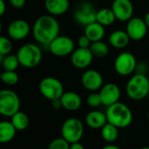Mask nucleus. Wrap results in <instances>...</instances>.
<instances>
[{
  "instance_id": "4c0bfd02",
  "label": "nucleus",
  "mask_w": 149,
  "mask_h": 149,
  "mask_svg": "<svg viewBox=\"0 0 149 149\" xmlns=\"http://www.w3.org/2000/svg\"><path fill=\"white\" fill-rule=\"evenodd\" d=\"M101 149H120L118 146L116 145H113V144H108V145H106L105 147H103Z\"/></svg>"
},
{
  "instance_id": "bb28decb",
  "label": "nucleus",
  "mask_w": 149,
  "mask_h": 149,
  "mask_svg": "<svg viewBox=\"0 0 149 149\" xmlns=\"http://www.w3.org/2000/svg\"><path fill=\"white\" fill-rule=\"evenodd\" d=\"M2 66L4 71H16L20 65L17 54H8L6 56H0Z\"/></svg>"
},
{
  "instance_id": "2f4dec72",
  "label": "nucleus",
  "mask_w": 149,
  "mask_h": 149,
  "mask_svg": "<svg viewBox=\"0 0 149 149\" xmlns=\"http://www.w3.org/2000/svg\"><path fill=\"white\" fill-rule=\"evenodd\" d=\"M91 44H92V41L85 34L80 36L78 39V45H79V47L80 48H90Z\"/></svg>"
},
{
  "instance_id": "f03ea898",
  "label": "nucleus",
  "mask_w": 149,
  "mask_h": 149,
  "mask_svg": "<svg viewBox=\"0 0 149 149\" xmlns=\"http://www.w3.org/2000/svg\"><path fill=\"white\" fill-rule=\"evenodd\" d=\"M107 122L120 128H125L133 122V113L124 103L117 102L107 107L106 111Z\"/></svg>"
},
{
  "instance_id": "cd10ccee",
  "label": "nucleus",
  "mask_w": 149,
  "mask_h": 149,
  "mask_svg": "<svg viewBox=\"0 0 149 149\" xmlns=\"http://www.w3.org/2000/svg\"><path fill=\"white\" fill-rule=\"evenodd\" d=\"M1 79L7 86H15L19 78L16 71H3L1 74Z\"/></svg>"
},
{
  "instance_id": "c85d7f7f",
  "label": "nucleus",
  "mask_w": 149,
  "mask_h": 149,
  "mask_svg": "<svg viewBox=\"0 0 149 149\" xmlns=\"http://www.w3.org/2000/svg\"><path fill=\"white\" fill-rule=\"evenodd\" d=\"M12 49V44L7 37H0V56H6L10 54Z\"/></svg>"
},
{
  "instance_id": "aec40b11",
  "label": "nucleus",
  "mask_w": 149,
  "mask_h": 149,
  "mask_svg": "<svg viewBox=\"0 0 149 149\" xmlns=\"http://www.w3.org/2000/svg\"><path fill=\"white\" fill-rule=\"evenodd\" d=\"M131 38L126 31L117 30L110 33L108 38L109 44L116 49H123L127 47Z\"/></svg>"
},
{
  "instance_id": "4be33fe9",
  "label": "nucleus",
  "mask_w": 149,
  "mask_h": 149,
  "mask_svg": "<svg viewBox=\"0 0 149 149\" xmlns=\"http://www.w3.org/2000/svg\"><path fill=\"white\" fill-rule=\"evenodd\" d=\"M17 129L11 121L3 120L0 123V142L8 143L11 141L17 133Z\"/></svg>"
},
{
  "instance_id": "f3484780",
  "label": "nucleus",
  "mask_w": 149,
  "mask_h": 149,
  "mask_svg": "<svg viewBox=\"0 0 149 149\" xmlns=\"http://www.w3.org/2000/svg\"><path fill=\"white\" fill-rule=\"evenodd\" d=\"M63 108L67 111L73 112L80 108L82 105V99L79 93L75 92H65L60 98Z\"/></svg>"
},
{
  "instance_id": "423d86ee",
  "label": "nucleus",
  "mask_w": 149,
  "mask_h": 149,
  "mask_svg": "<svg viewBox=\"0 0 149 149\" xmlns=\"http://www.w3.org/2000/svg\"><path fill=\"white\" fill-rule=\"evenodd\" d=\"M84 135L83 122L78 118L67 119L61 127V137L70 144L79 142Z\"/></svg>"
},
{
  "instance_id": "58836bf2",
  "label": "nucleus",
  "mask_w": 149,
  "mask_h": 149,
  "mask_svg": "<svg viewBox=\"0 0 149 149\" xmlns=\"http://www.w3.org/2000/svg\"><path fill=\"white\" fill-rule=\"evenodd\" d=\"M144 21H145V23H146V24H147V26H148V28L149 29V12H148L146 15H145V17H144Z\"/></svg>"
},
{
  "instance_id": "7ed1b4c3",
  "label": "nucleus",
  "mask_w": 149,
  "mask_h": 149,
  "mask_svg": "<svg viewBox=\"0 0 149 149\" xmlns=\"http://www.w3.org/2000/svg\"><path fill=\"white\" fill-rule=\"evenodd\" d=\"M126 92L133 100H141L148 98L149 93V79L147 75L135 73L127 83Z\"/></svg>"
},
{
  "instance_id": "dca6fc26",
  "label": "nucleus",
  "mask_w": 149,
  "mask_h": 149,
  "mask_svg": "<svg viewBox=\"0 0 149 149\" xmlns=\"http://www.w3.org/2000/svg\"><path fill=\"white\" fill-rule=\"evenodd\" d=\"M30 31L31 26L28 22L24 19H16L12 21L7 28L9 37L14 40H22L25 38Z\"/></svg>"
},
{
  "instance_id": "2eb2a0df",
  "label": "nucleus",
  "mask_w": 149,
  "mask_h": 149,
  "mask_svg": "<svg viewBox=\"0 0 149 149\" xmlns=\"http://www.w3.org/2000/svg\"><path fill=\"white\" fill-rule=\"evenodd\" d=\"M93 58L90 48L79 47L71 54V62L74 67L78 69H85L91 65Z\"/></svg>"
},
{
  "instance_id": "ea45409f",
  "label": "nucleus",
  "mask_w": 149,
  "mask_h": 149,
  "mask_svg": "<svg viewBox=\"0 0 149 149\" xmlns=\"http://www.w3.org/2000/svg\"><path fill=\"white\" fill-rule=\"evenodd\" d=\"M139 149H149V147H143V148H141Z\"/></svg>"
},
{
  "instance_id": "79ce46f5",
  "label": "nucleus",
  "mask_w": 149,
  "mask_h": 149,
  "mask_svg": "<svg viewBox=\"0 0 149 149\" xmlns=\"http://www.w3.org/2000/svg\"><path fill=\"white\" fill-rule=\"evenodd\" d=\"M148 100H149V93H148Z\"/></svg>"
},
{
  "instance_id": "1a4fd4ad",
  "label": "nucleus",
  "mask_w": 149,
  "mask_h": 149,
  "mask_svg": "<svg viewBox=\"0 0 149 149\" xmlns=\"http://www.w3.org/2000/svg\"><path fill=\"white\" fill-rule=\"evenodd\" d=\"M97 11L98 10H96L94 5L92 3L85 1L79 3L76 8L73 17L78 24L83 26H86L93 22H96Z\"/></svg>"
},
{
  "instance_id": "7c9ffc66",
  "label": "nucleus",
  "mask_w": 149,
  "mask_h": 149,
  "mask_svg": "<svg viewBox=\"0 0 149 149\" xmlns=\"http://www.w3.org/2000/svg\"><path fill=\"white\" fill-rule=\"evenodd\" d=\"M86 103L91 107H98L102 105V100L100 93L93 92L92 93H90L86 98Z\"/></svg>"
},
{
  "instance_id": "4468645a",
  "label": "nucleus",
  "mask_w": 149,
  "mask_h": 149,
  "mask_svg": "<svg viewBox=\"0 0 149 149\" xmlns=\"http://www.w3.org/2000/svg\"><path fill=\"white\" fill-rule=\"evenodd\" d=\"M81 84L86 90L96 92L103 86V77L96 70H86L81 76Z\"/></svg>"
},
{
  "instance_id": "5701e85b",
  "label": "nucleus",
  "mask_w": 149,
  "mask_h": 149,
  "mask_svg": "<svg viewBox=\"0 0 149 149\" xmlns=\"http://www.w3.org/2000/svg\"><path fill=\"white\" fill-rule=\"evenodd\" d=\"M115 20L117 19L112 9L103 8L97 11L96 21L102 24L103 26H109L113 24L115 22Z\"/></svg>"
},
{
  "instance_id": "6ab92c4d",
  "label": "nucleus",
  "mask_w": 149,
  "mask_h": 149,
  "mask_svg": "<svg viewBox=\"0 0 149 149\" xmlns=\"http://www.w3.org/2000/svg\"><path fill=\"white\" fill-rule=\"evenodd\" d=\"M85 121L86 124L93 129H101L107 123V119L106 113L93 110L86 115Z\"/></svg>"
},
{
  "instance_id": "9d476101",
  "label": "nucleus",
  "mask_w": 149,
  "mask_h": 149,
  "mask_svg": "<svg viewBox=\"0 0 149 149\" xmlns=\"http://www.w3.org/2000/svg\"><path fill=\"white\" fill-rule=\"evenodd\" d=\"M49 51L56 57H65L73 52L75 45L73 40L67 36H58L49 45Z\"/></svg>"
},
{
  "instance_id": "a19ab883",
  "label": "nucleus",
  "mask_w": 149,
  "mask_h": 149,
  "mask_svg": "<svg viewBox=\"0 0 149 149\" xmlns=\"http://www.w3.org/2000/svg\"><path fill=\"white\" fill-rule=\"evenodd\" d=\"M148 120H149V110H148Z\"/></svg>"
},
{
  "instance_id": "6e6552de",
  "label": "nucleus",
  "mask_w": 149,
  "mask_h": 149,
  "mask_svg": "<svg viewBox=\"0 0 149 149\" xmlns=\"http://www.w3.org/2000/svg\"><path fill=\"white\" fill-rule=\"evenodd\" d=\"M137 60L134 54L128 52L120 53L114 61V70L120 76H128L135 72Z\"/></svg>"
},
{
  "instance_id": "ddd939ff",
  "label": "nucleus",
  "mask_w": 149,
  "mask_h": 149,
  "mask_svg": "<svg viewBox=\"0 0 149 149\" xmlns=\"http://www.w3.org/2000/svg\"><path fill=\"white\" fill-rule=\"evenodd\" d=\"M99 93L101 97L102 105L106 107H109L119 102L121 95L120 87L114 83H107L103 85Z\"/></svg>"
},
{
  "instance_id": "f8f14e48",
  "label": "nucleus",
  "mask_w": 149,
  "mask_h": 149,
  "mask_svg": "<svg viewBox=\"0 0 149 149\" xmlns=\"http://www.w3.org/2000/svg\"><path fill=\"white\" fill-rule=\"evenodd\" d=\"M148 26L144 19L141 17H132L127 23L126 31L133 40H141L145 38L148 32Z\"/></svg>"
},
{
  "instance_id": "f257e3e1",
  "label": "nucleus",
  "mask_w": 149,
  "mask_h": 149,
  "mask_svg": "<svg viewBox=\"0 0 149 149\" xmlns=\"http://www.w3.org/2000/svg\"><path fill=\"white\" fill-rule=\"evenodd\" d=\"M59 24L56 17L52 15L39 17L31 28L34 39L40 45L48 46L59 35Z\"/></svg>"
},
{
  "instance_id": "e433bc0d",
  "label": "nucleus",
  "mask_w": 149,
  "mask_h": 149,
  "mask_svg": "<svg viewBox=\"0 0 149 149\" xmlns=\"http://www.w3.org/2000/svg\"><path fill=\"white\" fill-rule=\"evenodd\" d=\"M70 149H86V148H85V147H84L81 143H79V142H76V143H72V144H71V146H70Z\"/></svg>"
},
{
  "instance_id": "f704fd0d",
  "label": "nucleus",
  "mask_w": 149,
  "mask_h": 149,
  "mask_svg": "<svg viewBox=\"0 0 149 149\" xmlns=\"http://www.w3.org/2000/svg\"><path fill=\"white\" fill-rule=\"evenodd\" d=\"M52 108L55 109V110H58V109L62 108L63 106H62L61 100H60V99H56V100H52Z\"/></svg>"
},
{
  "instance_id": "473e14b6",
  "label": "nucleus",
  "mask_w": 149,
  "mask_h": 149,
  "mask_svg": "<svg viewBox=\"0 0 149 149\" xmlns=\"http://www.w3.org/2000/svg\"><path fill=\"white\" fill-rule=\"evenodd\" d=\"M148 65L143 63V62H141V63H138L137 62V65H136V68H135V73H138V74H144L146 75V73L148 72Z\"/></svg>"
},
{
  "instance_id": "39448f33",
  "label": "nucleus",
  "mask_w": 149,
  "mask_h": 149,
  "mask_svg": "<svg viewBox=\"0 0 149 149\" xmlns=\"http://www.w3.org/2000/svg\"><path fill=\"white\" fill-rule=\"evenodd\" d=\"M20 100L18 95L11 90L0 91V113L4 117L11 118L19 111Z\"/></svg>"
},
{
  "instance_id": "0eeeda50",
  "label": "nucleus",
  "mask_w": 149,
  "mask_h": 149,
  "mask_svg": "<svg viewBox=\"0 0 149 149\" xmlns=\"http://www.w3.org/2000/svg\"><path fill=\"white\" fill-rule=\"evenodd\" d=\"M38 88L40 93L51 101L56 99H60L65 93L63 84L54 77L44 78L40 81Z\"/></svg>"
},
{
  "instance_id": "72a5a7b5",
  "label": "nucleus",
  "mask_w": 149,
  "mask_h": 149,
  "mask_svg": "<svg viewBox=\"0 0 149 149\" xmlns=\"http://www.w3.org/2000/svg\"><path fill=\"white\" fill-rule=\"evenodd\" d=\"M26 0H10V3L12 7L16 9H21L24 6Z\"/></svg>"
},
{
  "instance_id": "37998d69",
  "label": "nucleus",
  "mask_w": 149,
  "mask_h": 149,
  "mask_svg": "<svg viewBox=\"0 0 149 149\" xmlns=\"http://www.w3.org/2000/svg\"></svg>"
},
{
  "instance_id": "412c9836",
  "label": "nucleus",
  "mask_w": 149,
  "mask_h": 149,
  "mask_svg": "<svg viewBox=\"0 0 149 149\" xmlns=\"http://www.w3.org/2000/svg\"><path fill=\"white\" fill-rule=\"evenodd\" d=\"M105 33V26H103L97 21L85 26V35L87 36L92 42L102 40Z\"/></svg>"
},
{
  "instance_id": "393cba45",
  "label": "nucleus",
  "mask_w": 149,
  "mask_h": 149,
  "mask_svg": "<svg viewBox=\"0 0 149 149\" xmlns=\"http://www.w3.org/2000/svg\"><path fill=\"white\" fill-rule=\"evenodd\" d=\"M10 121L17 131L25 130L29 127V124H30V120H29L28 115L24 113V112H20V111L16 113L10 118Z\"/></svg>"
},
{
  "instance_id": "c9c22d12",
  "label": "nucleus",
  "mask_w": 149,
  "mask_h": 149,
  "mask_svg": "<svg viewBox=\"0 0 149 149\" xmlns=\"http://www.w3.org/2000/svg\"><path fill=\"white\" fill-rule=\"evenodd\" d=\"M6 11V3L4 0H0V15L3 16Z\"/></svg>"
},
{
  "instance_id": "a211bd4d",
  "label": "nucleus",
  "mask_w": 149,
  "mask_h": 149,
  "mask_svg": "<svg viewBox=\"0 0 149 149\" xmlns=\"http://www.w3.org/2000/svg\"><path fill=\"white\" fill-rule=\"evenodd\" d=\"M45 7L47 12L54 17L64 15L70 7L69 0H45Z\"/></svg>"
},
{
  "instance_id": "20e7f679",
  "label": "nucleus",
  "mask_w": 149,
  "mask_h": 149,
  "mask_svg": "<svg viewBox=\"0 0 149 149\" xmlns=\"http://www.w3.org/2000/svg\"><path fill=\"white\" fill-rule=\"evenodd\" d=\"M17 56L22 66L25 68H33L38 65L42 60V50L38 45L28 43L18 49Z\"/></svg>"
},
{
  "instance_id": "c756f323",
  "label": "nucleus",
  "mask_w": 149,
  "mask_h": 149,
  "mask_svg": "<svg viewBox=\"0 0 149 149\" xmlns=\"http://www.w3.org/2000/svg\"><path fill=\"white\" fill-rule=\"evenodd\" d=\"M71 144L63 137L53 140L48 146V149H70Z\"/></svg>"
},
{
  "instance_id": "b1692460",
  "label": "nucleus",
  "mask_w": 149,
  "mask_h": 149,
  "mask_svg": "<svg viewBox=\"0 0 149 149\" xmlns=\"http://www.w3.org/2000/svg\"><path fill=\"white\" fill-rule=\"evenodd\" d=\"M101 137L105 141L113 143L119 138V128L107 122L101 128Z\"/></svg>"
},
{
  "instance_id": "a878e982",
  "label": "nucleus",
  "mask_w": 149,
  "mask_h": 149,
  "mask_svg": "<svg viewBox=\"0 0 149 149\" xmlns=\"http://www.w3.org/2000/svg\"><path fill=\"white\" fill-rule=\"evenodd\" d=\"M90 50H91L93 57L99 58H105L106 56H107V54L109 52L108 45L102 40L92 42V44L90 45Z\"/></svg>"
},
{
  "instance_id": "9b49d317",
  "label": "nucleus",
  "mask_w": 149,
  "mask_h": 149,
  "mask_svg": "<svg viewBox=\"0 0 149 149\" xmlns=\"http://www.w3.org/2000/svg\"><path fill=\"white\" fill-rule=\"evenodd\" d=\"M111 9L120 22H127L133 17L134 5L131 0H113Z\"/></svg>"
}]
</instances>
